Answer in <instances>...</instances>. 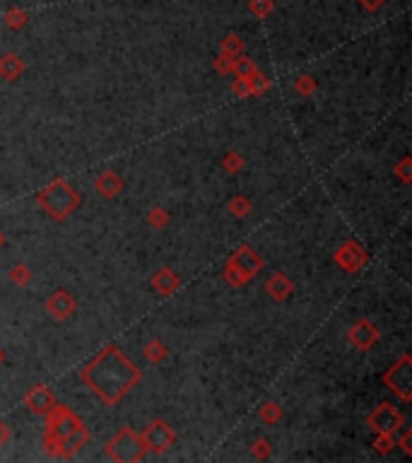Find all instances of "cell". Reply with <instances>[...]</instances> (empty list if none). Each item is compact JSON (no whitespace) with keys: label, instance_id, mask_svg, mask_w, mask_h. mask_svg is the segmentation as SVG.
<instances>
[{"label":"cell","instance_id":"6","mask_svg":"<svg viewBox=\"0 0 412 463\" xmlns=\"http://www.w3.org/2000/svg\"><path fill=\"white\" fill-rule=\"evenodd\" d=\"M369 424H371V427L376 429L378 434H390V437H393L395 429L403 424V415H400V413L395 410L393 406L383 403V406H378L376 410L369 415Z\"/></svg>","mask_w":412,"mask_h":463},{"label":"cell","instance_id":"7","mask_svg":"<svg viewBox=\"0 0 412 463\" xmlns=\"http://www.w3.org/2000/svg\"><path fill=\"white\" fill-rule=\"evenodd\" d=\"M143 439H145V446H148L150 451H155V454H162V451L169 449V446L173 444L176 434H173V429L166 422L155 420L148 429H145Z\"/></svg>","mask_w":412,"mask_h":463},{"label":"cell","instance_id":"24","mask_svg":"<svg viewBox=\"0 0 412 463\" xmlns=\"http://www.w3.org/2000/svg\"><path fill=\"white\" fill-rule=\"evenodd\" d=\"M297 87H299L301 92H308L311 90V83H308V78H301V80H297Z\"/></svg>","mask_w":412,"mask_h":463},{"label":"cell","instance_id":"27","mask_svg":"<svg viewBox=\"0 0 412 463\" xmlns=\"http://www.w3.org/2000/svg\"><path fill=\"white\" fill-rule=\"evenodd\" d=\"M0 247H3V234H0Z\"/></svg>","mask_w":412,"mask_h":463},{"label":"cell","instance_id":"18","mask_svg":"<svg viewBox=\"0 0 412 463\" xmlns=\"http://www.w3.org/2000/svg\"><path fill=\"white\" fill-rule=\"evenodd\" d=\"M232 212H234V215H239V217H243V215L248 212V200L243 198V195L234 198V200H232Z\"/></svg>","mask_w":412,"mask_h":463},{"label":"cell","instance_id":"11","mask_svg":"<svg viewBox=\"0 0 412 463\" xmlns=\"http://www.w3.org/2000/svg\"><path fill=\"white\" fill-rule=\"evenodd\" d=\"M46 309L51 312L56 319H65V316H70L73 314V309H75V299L68 295L65 290H58L56 295H53L51 299L46 302Z\"/></svg>","mask_w":412,"mask_h":463},{"label":"cell","instance_id":"23","mask_svg":"<svg viewBox=\"0 0 412 463\" xmlns=\"http://www.w3.org/2000/svg\"><path fill=\"white\" fill-rule=\"evenodd\" d=\"M10 439V429H8V424H5L3 420H0V446H3L5 442Z\"/></svg>","mask_w":412,"mask_h":463},{"label":"cell","instance_id":"26","mask_svg":"<svg viewBox=\"0 0 412 463\" xmlns=\"http://www.w3.org/2000/svg\"><path fill=\"white\" fill-rule=\"evenodd\" d=\"M229 157H232V160H227V167H229V169H236V167H241V160L236 162V160H234V155H229Z\"/></svg>","mask_w":412,"mask_h":463},{"label":"cell","instance_id":"13","mask_svg":"<svg viewBox=\"0 0 412 463\" xmlns=\"http://www.w3.org/2000/svg\"><path fill=\"white\" fill-rule=\"evenodd\" d=\"M265 290L270 292V297H273V299H278V302H282V299L290 297V292H292V282H290V277H287L285 273H275V275L268 280Z\"/></svg>","mask_w":412,"mask_h":463},{"label":"cell","instance_id":"1","mask_svg":"<svg viewBox=\"0 0 412 463\" xmlns=\"http://www.w3.org/2000/svg\"><path fill=\"white\" fill-rule=\"evenodd\" d=\"M83 381L99 399L113 406L138 384L140 372L118 347L108 345L83 369Z\"/></svg>","mask_w":412,"mask_h":463},{"label":"cell","instance_id":"5","mask_svg":"<svg viewBox=\"0 0 412 463\" xmlns=\"http://www.w3.org/2000/svg\"><path fill=\"white\" fill-rule=\"evenodd\" d=\"M145 451H148V446H145L143 434L128 427L121 429L106 446V454L113 461H140L145 456Z\"/></svg>","mask_w":412,"mask_h":463},{"label":"cell","instance_id":"14","mask_svg":"<svg viewBox=\"0 0 412 463\" xmlns=\"http://www.w3.org/2000/svg\"><path fill=\"white\" fill-rule=\"evenodd\" d=\"M152 285H155V290L159 292V295H171V292L178 287V277L173 275L169 268H162V270H157L155 277H152Z\"/></svg>","mask_w":412,"mask_h":463},{"label":"cell","instance_id":"4","mask_svg":"<svg viewBox=\"0 0 412 463\" xmlns=\"http://www.w3.org/2000/svg\"><path fill=\"white\" fill-rule=\"evenodd\" d=\"M260 268H263V258H260L253 249L241 247V249H236L234 256L229 258V263H227L225 277L229 285L239 287V285H246Z\"/></svg>","mask_w":412,"mask_h":463},{"label":"cell","instance_id":"17","mask_svg":"<svg viewBox=\"0 0 412 463\" xmlns=\"http://www.w3.org/2000/svg\"><path fill=\"white\" fill-rule=\"evenodd\" d=\"M243 48L241 39H236V36H229L225 43H222V51L227 53V56H239V51Z\"/></svg>","mask_w":412,"mask_h":463},{"label":"cell","instance_id":"9","mask_svg":"<svg viewBox=\"0 0 412 463\" xmlns=\"http://www.w3.org/2000/svg\"><path fill=\"white\" fill-rule=\"evenodd\" d=\"M27 406H29L31 413H36V415H48V413L56 408V399H53L51 389H46V386H34V389L27 394Z\"/></svg>","mask_w":412,"mask_h":463},{"label":"cell","instance_id":"16","mask_svg":"<svg viewBox=\"0 0 412 463\" xmlns=\"http://www.w3.org/2000/svg\"><path fill=\"white\" fill-rule=\"evenodd\" d=\"M22 70H24V63H22L20 56H15V53H5V56L0 58V75H3L5 80H15L17 75H22Z\"/></svg>","mask_w":412,"mask_h":463},{"label":"cell","instance_id":"20","mask_svg":"<svg viewBox=\"0 0 412 463\" xmlns=\"http://www.w3.org/2000/svg\"><path fill=\"white\" fill-rule=\"evenodd\" d=\"M5 20H8V25H10V27H20L27 18H24V15H22V13H10Z\"/></svg>","mask_w":412,"mask_h":463},{"label":"cell","instance_id":"3","mask_svg":"<svg viewBox=\"0 0 412 463\" xmlns=\"http://www.w3.org/2000/svg\"><path fill=\"white\" fill-rule=\"evenodd\" d=\"M39 203L53 220H63V217H68L70 212L78 208L80 195L75 193V188L70 186V184H65L63 179H58V181H53L48 188L41 191Z\"/></svg>","mask_w":412,"mask_h":463},{"label":"cell","instance_id":"22","mask_svg":"<svg viewBox=\"0 0 412 463\" xmlns=\"http://www.w3.org/2000/svg\"><path fill=\"white\" fill-rule=\"evenodd\" d=\"M253 13H260V8H265V13L270 10V0H253Z\"/></svg>","mask_w":412,"mask_h":463},{"label":"cell","instance_id":"8","mask_svg":"<svg viewBox=\"0 0 412 463\" xmlns=\"http://www.w3.org/2000/svg\"><path fill=\"white\" fill-rule=\"evenodd\" d=\"M408 364H410V357H403L398 364H395V367H390V372L386 374V381L393 386L395 391H398L403 401L410 399V391H408L410 389V369H408Z\"/></svg>","mask_w":412,"mask_h":463},{"label":"cell","instance_id":"2","mask_svg":"<svg viewBox=\"0 0 412 463\" xmlns=\"http://www.w3.org/2000/svg\"><path fill=\"white\" fill-rule=\"evenodd\" d=\"M87 429L85 424L78 420L70 410L65 408H53L48 413V429L43 434V442L48 444V449L58 456H70L87 442Z\"/></svg>","mask_w":412,"mask_h":463},{"label":"cell","instance_id":"25","mask_svg":"<svg viewBox=\"0 0 412 463\" xmlns=\"http://www.w3.org/2000/svg\"><path fill=\"white\" fill-rule=\"evenodd\" d=\"M362 3H364V8H367V10H376L378 5L383 3V0H362Z\"/></svg>","mask_w":412,"mask_h":463},{"label":"cell","instance_id":"10","mask_svg":"<svg viewBox=\"0 0 412 463\" xmlns=\"http://www.w3.org/2000/svg\"><path fill=\"white\" fill-rule=\"evenodd\" d=\"M350 340L355 343L360 350H369V347L374 345V343L378 340V331L376 326L371 324V321H360V324L352 326L350 331Z\"/></svg>","mask_w":412,"mask_h":463},{"label":"cell","instance_id":"12","mask_svg":"<svg viewBox=\"0 0 412 463\" xmlns=\"http://www.w3.org/2000/svg\"><path fill=\"white\" fill-rule=\"evenodd\" d=\"M338 263L343 265L345 270H355V268H360L362 265V261H364V254H362V249L357 247L355 242H347L343 249L338 251Z\"/></svg>","mask_w":412,"mask_h":463},{"label":"cell","instance_id":"15","mask_svg":"<svg viewBox=\"0 0 412 463\" xmlns=\"http://www.w3.org/2000/svg\"><path fill=\"white\" fill-rule=\"evenodd\" d=\"M121 186H123L121 179H118L113 172H104L99 179H97V191H99L104 198H113V195L121 191Z\"/></svg>","mask_w":412,"mask_h":463},{"label":"cell","instance_id":"21","mask_svg":"<svg viewBox=\"0 0 412 463\" xmlns=\"http://www.w3.org/2000/svg\"><path fill=\"white\" fill-rule=\"evenodd\" d=\"M263 417H265V420H278V417H280V410H278V408H275V406H265Z\"/></svg>","mask_w":412,"mask_h":463},{"label":"cell","instance_id":"19","mask_svg":"<svg viewBox=\"0 0 412 463\" xmlns=\"http://www.w3.org/2000/svg\"><path fill=\"white\" fill-rule=\"evenodd\" d=\"M148 357L152 362H159L162 357H164V345H159V343H152L150 350H148Z\"/></svg>","mask_w":412,"mask_h":463}]
</instances>
